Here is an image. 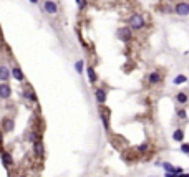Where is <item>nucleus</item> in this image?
<instances>
[{
  "instance_id": "f257e3e1",
  "label": "nucleus",
  "mask_w": 189,
  "mask_h": 177,
  "mask_svg": "<svg viewBox=\"0 0 189 177\" xmlns=\"http://www.w3.org/2000/svg\"><path fill=\"white\" fill-rule=\"evenodd\" d=\"M129 28L131 30H141L144 28V18L141 13H133L131 17H129Z\"/></svg>"
},
{
  "instance_id": "f03ea898",
  "label": "nucleus",
  "mask_w": 189,
  "mask_h": 177,
  "mask_svg": "<svg viewBox=\"0 0 189 177\" xmlns=\"http://www.w3.org/2000/svg\"><path fill=\"white\" fill-rule=\"evenodd\" d=\"M174 12H176V15H179V17H188L189 15V2H186V0L178 2L176 7H174Z\"/></svg>"
},
{
  "instance_id": "7ed1b4c3",
  "label": "nucleus",
  "mask_w": 189,
  "mask_h": 177,
  "mask_svg": "<svg viewBox=\"0 0 189 177\" xmlns=\"http://www.w3.org/2000/svg\"><path fill=\"white\" fill-rule=\"evenodd\" d=\"M43 10L48 15H57L58 13V4L55 0H45V2H43Z\"/></svg>"
},
{
  "instance_id": "20e7f679",
  "label": "nucleus",
  "mask_w": 189,
  "mask_h": 177,
  "mask_svg": "<svg viewBox=\"0 0 189 177\" xmlns=\"http://www.w3.org/2000/svg\"><path fill=\"white\" fill-rule=\"evenodd\" d=\"M110 116H111V111L110 109H103V108L100 109V119H101L103 128L106 129V131H110Z\"/></svg>"
},
{
  "instance_id": "39448f33",
  "label": "nucleus",
  "mask_w": 189,
  "mask_h": 177,
  "mask_svg": "<svg viewBox=\"0 0 189 177\" xmlns=\"http://www.w3.org/2000/svg\"><path fill=\"white\" fill-rule=\"evenodd\" d=\"M106 98H108V94H106V89L105 88H96L95 89V99H96L98 104L103 106V104L106 103Z\"/></svg>"
},
{
  "instance_id": "423d86ee",
  "label": "nucleus",
  "mask_w": 189,
  "mask_h": 177,
  "mask_svg": "<svg viewBox=\"0 0 189 177\" xmlns=\"http://www.w3.org/2000/svg\"><path fill=\"white\" fill-rule=\"evenodd\" d=\"M12 96V88L8 83H0V99H8Z\"/></svg>"
},
{
  "instance_id": "0eeeda50",
  "label": "nucleus",
  "mask_w": 189,
  "mask_h": 177,
  "mask_svg": "<svg viewBox=\"0 0 189 177\" xmlns=\"http://www.w3.org/2000/svg\"><path fill=\"white\" fill-rule=\"evenodd\" d=\"M118 36L121 42H129L131 40V28L129 27H123V28L118 30Z\"/></svg>"
},
{
  "instance_id": "6e6552de",
  "label": "nucleus",
  "mask_w": 189,
  "mask_h": 177,
  "mask_svg": "<svg viewBox=\"0 0 189 177\" xmlns=\"http://www.w3.org/2000/svg\"><path fill=\"white\" fill-rule=\"evenodd\" d=\"M148 81H149V85H159V83L163 81V74H161L159 71H151V73L148 74Z\"/></svg>"
},
{
  "instance_id": "1a4fd4ad",
  "label": "nucleus",
  "mask_w": 189,
  "mask_h": 177,
  "mask_svg": "<svg viewBox=\"0 0 189 177\" xmlns=\"http://www.w3.org/2000/svg\"><path fill=\"white\" fill-rule=\"evenodd\" d=\"M12 73H10V68L5 66V65H0V81L7 83L8 80H10Z\"/></svg>"
},
{
  "instance_id": "9d476101",
  "label": "nucleus",
  "mask_w": 189,
  "mask_h": 177,
  "mask_svg": "<svg viewBox=\"0 0 189 177\" xmlns=\"http://www.w3.org/2000/svg\"><path fill=\"white\" fill-rule=\"evenodd\" d=\"M22 96L27 99V101H30V103H37L38 101V98H37V94L33 93V89H23V93H22Z\"/></svg>"
},
{
  "instance_id": "9b49d317",
  "label": "nucleus",
  "mask_w": 189,
  "mask_h": 177,
  "mask_svg": "<svg viewBox=\"0 0 189 177\" xmlns=\"http://www.w3.org/2000/svg\"><path fill=\"white\" fill-rule=\"evenodd\" d=\"M33 152H35V156L43 157V154H45V146H43V142H42V141L33 142Z\"/></svg>"
},
{
  "instance_id": "f8f14e48",
  "label": "nucleus",
  "mask_w": 189,
  "mask_h": 177,
  "mask_svg": "<svg viewBox=\"0 0 189 177\" xmlns=\"http://www.w3.org/2000/svg\"><path fill=\"white\" fill-rule=\"evenodd\" d=\"M12 76H13L17 81H25V74H23V71H22V68H18V66H13L12 68Z\"/></svg>"
},
{
  "instance_id": "ddd939ff",
  "label": "nucleus",
  "mask_w": 189,
  "mask_h": 177,
  "mask_svg": "<svg viewBox=\"0 0 189 177\" xmlns=\"http://www.w3.org/2000/svg\"><path fill=\"white\" fill-rule=\"evenodd\" d=\"M2 126H4V131H5V132H10V131H13L15 123L10 119V118H5V119L2 121Z\"/></svg>"
},
{
  "instance_id": "4468645a",
  "label": "nucleus",
  "mask_w": 189,
  "mask_h": 177,
  "mask_svg": "<svg viewBox=\"0 0 189 177\" xmlns=\"http://www.w3.org/2000/svg\"><path fill=\"white\" fill-rule=\"evenodd\" d=\"M86 73H88V80L91 85H95V83L98 81V76H96V71H95V68L93 66H88L86 68Z\"/></svg>"
},
{
  "instance_id": "2eb2a0df",
  "label": "nucleus",
  "mask_w": 189,
  "mask_h": 177,
  "mask_svg": "<svg viewBox=\"0 0 189 177\" xmlns=\"http://www.w3.org/2000/svg\"><path fill=\"white\" fill-rule=\"evenodd\" d=\"M0 156H2V161H4V166L5 167L12 166V162H13V161H12V154L10 152H7V151H2V152H0Z\"/></svg>"
},
{
  "instance_id": "dca6fc26",
  "label": "nucleus",
  "mask_w": 189,
  "mask_h": 177,
  "mask_svg": "<svg viewBox=\"0 0 189 177\" xmlns=\"http://www.w3.org/2000/svg\"><path fill=\"white\" fill-rule=\"evenodd\" d=\"M173 139H174L176 142H182L184 141V131H182L181 128L174 129V132H173Z\"/></svg>"
},
{
  "instance_id": "f3484780",
  "label": "nucleus",
  "mask_w": 189,
  "mask_h": 177,
  "mask_svg": "<svg viewBox=\"0 0 189 177\" xmlns=\"http://www.w3.org/2000/svg\"><path fill=\"white\" fill-rule=\"evenodd\" d=\"M188 94H186V93L184 91H179L178 93V94H176V103H178V104H186V103H188Z\"/></svg>"
},
{
  "instance_id": "a211bd4d",
  "label": "nucleus",
  "mask_w": 189,
  "mask_h": 177,
  "mask_svg": "<svg viewBox=\"0 0 189 177\" xmlns=\"http://www.w3.org/2000/svg\"><path fill=\"white\" fill-rule=\"evenodd\" d=\"M186 81H188V76H186V74H176L174 78H173V83H174V85H184Z\"/></svg>"
},
{
  "instance_id": "6ab92c4d",
  "label": "nucleus",
  "mask_w": 189,
  "mask_h": 177,
  "mask_svg": "<svg viewBox=\"0 0 189 177\" xmlns=\"http://www.w3.org/2000/svg\"><path fill=\"white\" fill-rule=\"evenodd\" d=\"M75 70H76V73L81 74L83 70H85V61H83V60H78V61H76V63H75Z\"/></svg>"
},
{
  "instance_id": "aec40b11",
  "label": "nucleus",
  "mask_w": 189,
  "mask_h": 177,
  "mask_svg": "<svg viewBox=\"0 0 189 177\" xmlns=\"http://www.w3.org/2000/svg\"><path fill=\"white\" fill-rule=\"evenodd\" d=\"M161 167L164 169V172H173L174 174V166H173L171 162H163L161 164Z\"/></svg>"
},
{
  "instance_id": "412c9836",
  "label": "nucleus",
  "mask_w": 189,
  "mask_h": 177,
  "mask_svg": "<svg viewBox=\"0 0 189 177\" xmlns=\"http://www.w3.org/2000/svg\"><path fill=\"white\" fill-rule=\"evenodd\" d=\"M136 151H138V152H146V151H148V144H146V142L139 144L138 147H136Z\"/></svg>"
},
{
  "instance_id": "4be33fe9",
  "label": "nucleus",
  "mask_w": 189,
  "mask_h": 177,
  "mask_svg": "<svg viewBox=\"0 0 189 177\" xmlns=\"http://www.w3.org/2000/svg\"><path fill=\"white\" fill-rule=\"evenodd\" d=\"M181 152L189 154V144L188 142H181Z\"/></svg>"
},
{
  "instance_id": "5701e85b",
  "label": "nucleus",
  "mask_w": 189,
  "mask_h": 177,
  "mask_svg": "<svg viewBox=\"0 0 189 177\" xmlns=\"http://www.w3.org/2000/svg\"><path fill=\"white\" fill-rule=\"evenodd\" d=\"M178 118H181V119H186V111H184V109H178Z\"/></svg>"
},
{
  "instance_id": "b1692460",
  "label": "nucleus",
  "mask_w": 189,
  "mask_h": 177,
  "mask_svg": "<svg viewBox=\"0 0 189 177\" xmlns=\"http://www.w3.org/2000/svg\"><path fill=\"white\" fill-rule=\"evenodd\" d=\"M164 177H176V174H173V172H166V174H164Z\"/></svg>"
},
{
  "instance_id": "393cba45",
  "label": "nucleus",
  "mask_w": 189,
  "mask_h": 177,
  "mask_svg": "<svg viewBox=\"0 0 189 177\" xmlns=\"http://www.w3.org/2000/svg\"><path fill=\"white\" fill-rule=\"evenodd\" d=\"M181 177H189V174H181Z\"/></svg>"
},
{
  "instance_id": "a878e982",
  "label": "nucleus",
  "mask_w": 189,
  "mask_h": 177,
  "mask_svg": "<svg viewBox=\"0 0 189 177\" xmlns=\"http://www.w3.org/2000/svg\"><path fill=\"white\" fill-rule=\"evenodd\" d=\"M30 2H32V4H37V2H38V0H30Z\"/></svg>"
},
{
  "instance_id": "bb28decb",
  "label": "nucleus",
  "mask_w": 189,
  "mask_h": 177,
  "mask_svg": "<svg viewBox=\"0 0 189 177\" xmlns=\"http://www.w3.org/2000/svg\"><path fill=\"white\" fill-rule=\"evenodd\" d=\"M0 142H2V132H0Z\"/></svg>"
},
{
  "instance_id": "cd10ccee",
  "label": "nucleus",
  "mask_w": 189,
  "mask_h": 177,
  "mask_svg": "<svg viewBox=\"0 0 189 177\" xmlns=\"http://www.w3.org/2000/svg\"><path fill=\"white\" fill-rule=\"evenodd\" d=\"M76 2H78V4H80V2H81V0H76Z\"/></svg>"
},
{
  "instance_id": "c85d7f7f",
  "label": "nucleus",
  "mask_w": 189,
  "mask_h": 177,
  "mask_svg": "<svg viewBox=\"0 0 189 177\" xmlns=\"http://www.w3.org/2000/svg\"><path fill=\"white\" fill-rule=\"evenodd\" d=\"M176 177H181V176H176Z\"/></svg>"
},
{
  "instance_id": "c756f323",
  "label": "nucleus",
  "mask_w": 189,
  "mask_h": 177,
  "mask_svg": "<svg viewBox=\"0 0 189 177\" xmlns=\"http://www.w3.org/2000/svg\"><path fill=\"white\" fill-rule=\"evenodd\" d=\"M168 2H171V0H168Z\"/></svg>"
}]
</instances>
